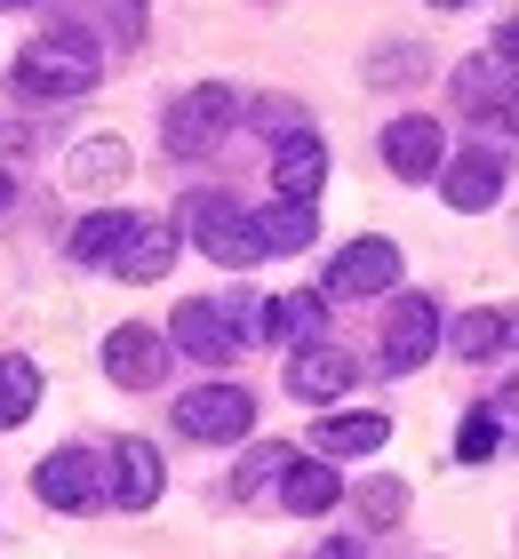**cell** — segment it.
<instances>
[{
    "label": "cell",
    "instance_id": "cell-1",
    "mask_svg": "<svg viewBox=\"0 0 519 559\" xmlns=\"http://www.w3.org/2000/svg\"><path fill=\"white\" fill-rule=\"evenodd\" d=\"M96 88V40L81 24H48V33L16 57V96L24 105H64V96H89Z\"/></svg>",
    "mask_w": 519,
    "mask_h": 559
},
{
    "label": "cell",
    "instance_id": "cell-2",
    "mask_svg": "<svg viewBox=\"0 0 519 559\" xmlns=\"http://www.w3.org/2000/svg\"><path fill=\"white\" fill-rule=\"evenodd\" d=\"M185 224H192V240H200L208 264H224V272L264 264V233H256V216H248L232 192H192V200H185Z\"/></svg>",
    "mask_w": 519,
    "mask_h": 559
},
{
    "label": "cell",
    "instance_id": "cell-3",
    "mask_svg": "<svg viewBox=\"0 0 519 559\" xmlns=\"http://www.w3.org/2000/svg\"><path fill=\"white\" fill-rule=\"evenodd\" d=\"M232 120H240V96H232V88H216V81H208V88H185V96L168 105V120H161V144L176 152V160H192V152H208Z\"/></svg>",
    "mask_w": 519,
    "mask_h": 559
},
{
    "label": "cell",
    "instance_id": "cell-4",
    "mask_svg": "<svg viewBox=\"0 0 519 559\" xmlns=\"http://www.w3.org/2000/svg\"><path fill=\"white\" fill-rule=\"evenodd\" d=\"M176 424H185V440H248V424H256V400L240 384H200L176 400Z\"/></svg>",
    "mask_w": 519,
    "mask_h": 559
},
{
    "label": "cell",
    "instance_id": "cell-5",
    "mask_svg": "<svg viewBox=\"0 0 519 559\" xmlns=\"http://www.w3.org/2000/svg\"><path fill=\"white\" fill-rule=\"evenodd\" d=\"M168 344H176V352H192V360H208V368H224L232 352H240V320H232L224 304L192 296V304H176V320H168Z\"/></svg>",
    "mask_w": 519,
    "mask_h": 559
},
{
    "label": "cell",
    "instance_id": "cell-6",
    "mask_svg": "<svg viewBox=\"0 0 519 559\" xmlns=\"http://www.w3.org/2000/svg\"><path fill=\"white\" fill-rule=\"evenodd\" d=\"M33 496L48 503V512H89V503L104 496L96 455H89V448H57V455H48V464L33 472Z\"/></svg>",
    "mask_w": 519,
    "mask_h": 559
},
{
    "label": "cell",
    "instance_id": "cell-7",
    "mask_svg": "<svg viewBox=\"0 0 519 559\" xmlns=\"http://www.w3.org/2000/svg\"><path fill=\"white\" fill-rule=\"evenodd\" d=\"M161 368H168V344H161V328H144V320H128L104 336V376L128 392H152L161 384Z\"/></svg>",
    "mask_w": 519,
    "mask_h": 559
},
{
    "label": "cell",
    "instance_id": "cell-8",
    "mask_svg": "<svg viewBox=\"0 0 519 559\" xmlns=\"http://www.w3.org/2000/svg\"><path fill=\"white\" fill-rule=\"evenodd\" d=\"M439 352V304L432 296H400L392 304V328H384V368L408 376V368H424Z\"/></svg>",
    "mask_w": 519,
    "mask_h": 559
},
{
    "label": "cell",
    "instance_id": "cell-9",
    "mask_svg": "<svg viewBox=\"0 0 519 559\" xmlns=\"http://www.w3.org/2000/svg\"><path fill=\"white\" fill-rule=\"evenodd\" d=\"M439 192H448V209H456V216L496 209V200H504V152H487V144L456 152V160L439 168Z\"/></svg>",
    "mask_w": 519,
    "mask_h": 559
},
{
    "label": "cell",
    "instance_id": "cell-10",
    "mask_svg": "<svg viewBox=\"0 0 519 559\" xmlns=\"http://www.w3.org/2000/svg\"><path fill=\"white\" fill-rule=\"evenodd\" d=\"M384 168L408 176V185L439 176V168H448V136H439V120H424V112L392 120V129H384Z\"/></svg>",
    "mask_w": 519,
    "mask_h": 559
},
{
    "label": "cell",
    "instance_id": "cell-11",
    "mask_svg": "<svg viewBox=\"0 0 519 559\" xmlns=\"http://www.w3.org/2000/svg\"><path fill=\"white\" fill-rule=\"evenodd\" d=\"M113 479H104V496L120 503V512H152L161 503V448L152 440H113Z\"/></svg>",
    "mask_w": 519,
    "mask_h": 559
},
{
    "label": "cell",
    "instance_id": "cell-12",
    "mask_svg": "<svg viewBox=\"0 0 519 559\" xmlns=\"http://www.w3.org/2000/svg\"><path fill=\"white\" fill-rule=\"evenodd\" d=\"M392 280H400V248L368 233V240H352L344 257L328 264V296H384Z\"/></svg>",
    "mask_w": 519,
    "mask_h": 559
},
{
    "label": "cell",
    "instance_id": "cell-13",
    "mask_svg": "<svg viewBox=\"0 0 519 559\" xmlns=\"http://www.w3.org/2000/svg\"><path fill=\"white\" fill-rule=\"evenodd\" d=\"M320 185H328V144L311 136V129H296V136H280V152H272V192L280 200H320Z\"/></svg>",
    "mask_w": 519,
    "mask_h": 559
},
{
    "label": "cell",
    "instance_id": "cell-14",
    "mask_svg": "<svg viewBox=\"0 0 519 559\" xmlns=\"http://www.w3.org/2000/svg\"><path fill=\"white\" fill-rule=\"evenodd\" d=\"M168 264H176V224L168 216H137L128 240H120V257H113V272L120 280H161Z\"/></svg>",
    "mask_w": 519,
    "mask_h": 559
},
{
    "label": "cell",
    "instance_id": "cell-15",
    "mask_svg": "<svg viewBox=\"0 0 519 559\" xmlns=\"http://www.w3.org/2000/svg\"><path fill=\"white\" fill-rule=\"evenodd\" d=\"M352 352H335V344H304L296 360H288V392L296 400H335V392H352Z\"/></svg>",
    "mask_w": 519,
    "mask_h": 559
},
{
    "label": "cell",
    "instance_id": "cell-16",
    "mask_svg": "<svg viewBox=\"0 0 519 559\" xmlns=\"http://www.w3.org/2000/svg\"><path fill=\"white\" fill-rule=\"evenodd\" d=\"M320 328H328V296H311V288H296V296H272L264 304V336L272 344H320Z\"/></svg>",
    "mask_w": 519,
    "mask_h": 559
},
{
    "label": "cell",
    "instance_id": "cell-17",
    "mask_svg": "<svg viewBox=\"0 0 519 559\" xmlns=\"http://www.w3.org/2000/svg\"><path fill=\"white\" fill-rule=\"evenodd\" d=\"M335 496H344V479H335L328 464H296V455H288V472H280V503H288L296 520L335 512Z\"/></svg>",
    "mask_w": 519,
    "mask_h": 559
},
{
    "label": "cell",
    "instance_id": "cell-18",
    "mask_svg": "<svg viewBox=\"0 0 519 559\" xmlns=\"http://www.w3.org/2000/svg\"><path fill=\"white\" fill-rule=\"evenodd\" d=\"M504 96H511L504 57H472V64H456V105L472 112V120H496V112H504Z\"/></svg>",
    "mask_w": 519,
    "mask_h": 559
},
{
    "label": "cell",
    "instance_id": "cell-19",
    "mask_svg": "<svg viewBox=\"0 0 519 559\" xmlns=\"http://www.w3.org/2000/svg\"><path fill=\"white\" fill-rule=\"evenodd\" d=\"M128 224H137V216H128V209H96V216H81V224H72V264H113L120 257V240H128Z\"/></svg>",
    "mask_w": 519,
    "mask_h": 559
},
{
    "label": "cell",
    "instance_id": "cell-20",
    "mask_svg": "<svg viewBox=\"0 0 519 559\" xmlns=\"http://www.w3.org/2000/svg\"><path fill=\"white\" fill-rule=\"evenodd\" d=\"M256 233H264V257H296V248H311L320 216H311L304 200H272V209L256 216Z\"/></svg>",
    "mask_w": 519,
    "mask_h": 559
},
{
    "label": "cell",
    "instance_id": "cell-21",
    "mask_svg": "<svg viewBox=\"0 0 519 559\" xmlns=\"http://www.w3.org/2000/svg\"><path fill=\"white\" fill-rule=\"evenodd\" d=\"M311 440H320V455H376L384 440H392V424L384 416H328Z\"/></svg>",
    "mask_w": 519,
    "mask_h": 559
},
{
    "label": "cell",
    "instance_id": "cell-22",
    "mask_svg": "<svg viewBox=\"0 0 519 559\" xmlns=\"http://www.w3.org/2000/svg\"><path fill=\"white\" fill-rule=\"evenodd\" d=\"M33 400H40V368L24 360V352H9V360H0V431L33 416Z\"/></svg>",
    "mask_w": 519,
    "mask_h": 559
},
{
    "label": "cell",
    "instance_id": "cell-23",
    "mask_svg": "<svg viewBox=\"0 0 519 559\" xmlns=\"http://www.w3.org/2000/svg\"><path fill=\"white\" fill-rule=\"evenodd\" d=\"M72 176H81V185H120V176H128L120 136H89L81 152H72Z\"/></svg>",
    "mask_w": 519,
    "mask_h": 559
},
{
    "label": "cell",
    "instance_id": "cell-24",
    "mask_svg": "<svg viewBox=\"0 0 519 559\" xmlns=\"http://www.w3.org/2000/svg\"><path fill=\"white\" fill-rule=\"evenodd\" d=\"M448 344L463 352V360H487V352H504V312H463L448 328Z\"/></svg>",
    "mask_w": 519,
    "mask_h": 559
},
{
    "label": "cell",
    "instance_id": "cell-25",
    "mask_svg": "<svg viewBox=\"0 0 519 559\" xmlns=\"http://www.w3.org/2000/svg\"><path fill=\"white\" fill-rule=\"evenodd\" d=\"M408 512V488H400V479H368V488H359V520H368V527H392Z\"/></svg>",
    "mask_w": 519,
    "mask_h": 559
},
{
    "label": "cell",
    "instance_id": "cell-26",
    "mask_svg": "<svg viewBox=\"0 0 519 559\" xmlns=\"http://www.w3.org/2000/svg\"><path fill=\"white\" fill-rule=\"evenodd\" d=\"M280 472H288V448H256L248 464H240V479H232V496H264Z\"/></svg>",
    "mask_w": 519,
    "mask_h": 559
},
{
    "label": "cell",
    "instance_id": "cell-27",
    "mask_svg": "<svg viewBox=\"0 0 519 559\" xmlns=\"http://www.w3.org/2000/svg\"><path fill=\"white\" fill-rule=\"evenodd\" d=\"M456 455H463V464H487V455H496V416H463Z\"/></svg>",
    "mask_w": 519,
    "mask_h": 559
},
{
    "label": "cell",
    "instance_id": "cell-28",
    "mask_svg": "<svg viewBox=\"0 0 519 559\" xmlns=\"http://www.w3.org/2000/svg\"><path fill=\"white\" fill-rule=\"evenodd\" d=\"M408 72H424V48H384V57L368 64V81L384 88V81H408Z\"/></svg>",
    "mask_w": 519,
    "mask_h": 559
},
{
    "label": "cell",
    "instance_id": "cell-29",
    "mask_svg": "<svg viewBox=\"0 0 519 559\" xmlns=\"http://www.w3.org/2000/svg\"><path fill=\"white\" fill-rule=\"evenodd\" d=\"M320 559H368V544H359V536H328Z\"/></svg>",
    "mask_w": 519,
    "mask_h": 559
},
{
    "label": "cell",
    "instance_id": "cell-30",
    "mask_svg": "<svg viewBox=\"0 0 519 559\" xmlns=\"http://www.w3.org/2000/svg\"><path fill=\"white\" fill-rule=\"evenodd\" d=\"M496 57H504V64H519V16H511L504 33H496Z\"/></svg>",
    "mask_w": 519,
    "mask_h": 559
},
{
    "label": "cell",
    "instance_id": "cell-31",
    "mask_svg": "<svg viewBox=\"0 0 519 559\" xmlns=\"http://www.w3.org/2000/svg\"><path fill=\"white\" fill-rule=\"evenodd\" d=\"M496 120H504V129L519 136V81H511V96H504V112H496Z\"/></svg>",
    "mask_w": 519,
    "mask_h": 559
},
{
    "label": "cell",
    "instance_id": "cell-32",
    "mask_svg": "<svg viewBox=\"0 0 519 559\" xmlns=\"http://www.w3.org/2000/svg\"><path fill=\"white\" fill-rule=\"evenodd\" d=\"M9 209H16V176L0 168V216H9Z\"/></svg>",
    "mask_w": 519,
    "mask_h": 559
},
{
    "label": "cell",
    "instance_id": "cell-33",
    "mask_svg": "<svg viewBox=\"0 0 519 559\" xmlns=\"http://www.w3.org/2000/svg\"><path fill=\"white\" fill-rule=\"evenodd\" d=\"M504 352H519V304L504 312Z\"/></svg>",
    "mask_w": 519,
    "mask_h": 559
},
{
    "label": "cell",
    "instance_id": "cell-34",
    "mask_svg": "<svg viewBox=\"0 0 519 559\" xmlns=\"http://www.w3.org/2000/svg\"><path fill=\"white\" fill-rule=\"evenodd\" d=\"M496 408H511V416H519V376H511V384H504V400H496Z\"/></svg>",
    "mask_w": 519,
    "mask_h": 559
},
{
    "label": "cell",
    "instance_id": "cell-35",
    "mask_svg": "<svg viewBox=\"0 0 519 559\" xmlns=\"http://www.w3.org/2000/svg\"><path fill=\"white\" fill-rule=\"evenodd\" d=\"M432 9H463V0H432Z\"/></svg>",
    "mask_w": 519,
    "mask_h": 559
},
{
    "label": "cell",
    "instance_id": "cell-36",
    "mask_svg": "<svg viewBox=\"0 0 519 559\" xmlns=\"http://www.w3.org/2000/svg\"><path fill=\"white\" fill-rule=\"evenodd\" d=\"M9 9H33V0H9Z\"/></svg>",
    "mask_w": 519,
    "mask_h": 559
}]
</instances>
